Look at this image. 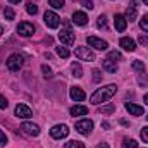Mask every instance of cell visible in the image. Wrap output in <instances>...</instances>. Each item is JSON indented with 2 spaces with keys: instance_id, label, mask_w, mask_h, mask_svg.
<instances>
[{
  "instance_id": "20",
  "label": "cell",
  "mask_w": 148,
  "mask_h": 148,
  "mask_svg": "<svg viewBox=\"0 0 148 148\" xmlns=\"http://www.w3.org/2000/svg\"><path fill=\"white\" fill-rule=\"evenodd\" d=\"M71 71H73L74 77H81V76H83V69H81L79 62H73V64H71Z\"/></svg>"
},
{
  "instance_id": "24",
  "label": "cell",
  "mask_w": 148,
  "mask_h": 148,
  "mask_svg": "<svg viewBox=\"0 0 148 148\" xmlns=\"http://www.w3.org/2000/svg\"><path fill=\"white\" fill-rule=\"evenodd\" d=\"M133 69L143 74V71H145V64H143L141 60H134V62H133Z\"/></svg>"
},
{
  "instance_id": "28",
  "label": "cell",
  "mask_w": 148,
  "mask_h": 148,
  "mask_svg": "<svg viewBox=\"0 0 148 148\" xmlns=\"http://www.w3.org/2000/svg\"><path fill=\"white\" fill-rule=\"evenodd\" d=\"M124 148H138V143L134 140H129V138H124Z\"/></svg>"
},
{
  "instance_id": "1",
  "label": "cell",
  "mask_w": 148,
  "mask_h": 148,
  "mask_svg": "<svg viewBox=\"0 0 148 148\" xmlns=\"http://www.w3.org/2000/svg\"><path fill=\"white\" fill-rule=\"evenodd\" d=\"M115 91H117V86H115V84H107V86H103V88H98V90L91 95L90 102H91L93 105H100V103L110 100L112 97L115 95Z\"/></svg>"
},
{
  "instance_id": "4",
  "label": "cell",
  "mask_w": 148,
  "mask_h": 148,
  "mask_svg": "<svg viewBox=\"0 0 148 148\" xmlns=\"http://www.w3.org/2000/svg\"><path fill=\"white\" fill-rule=\"evenodd\" d=\"M76 131H77L79 134H84V136H88V134L93 131V121H90V119L77 121V122H76Z\"/></svg>"
},
{
  "instance_id": "39",
  "label": "cell",
  "mask_w": 148,
  "mask_h": 148,
  "mask_svg": "<svg viewBox=\"0 0 148 148\" xmlns=\"http://www.w3.org/2000/svg\"><path fill=\"white\" fill-rule=\"evenodd\" d=\"M102 127H103V129H109V127H110V124H109L107 121H103V122H102Z\"/></svg>"
},
{
  "instance_id": "11",
  "label": "cell",
  "mask_w": 148,
  "mask_h": 148,
  "mask_svg": "<svg viewBox=\"0 0 148 148\" xmlns=\"http://www.w3.org/2000/svg\"><path fill=\"white\" fill-rule=\"evenodd\" d=\"M21 129H23L28 136H38V134H40V126H38V124H33V122H23Z\"/></svg>"
},
{
  "instance_id": "33",
  "label": "cell",
  "mask_w": 148,
  "mask_h": 148,
  "mask_svg": "<svg viewBox=\"0 0 148 148\" xmlns=\"http://www.w3.org/2000/svg\"><path fill=\"white\" fill-rule=\"evenodd\" d=\"M91 74H93V81H95V83H100V81H102V73H100V69H93Z\"/></svg>"
},
{
  "instance_id": "38",
  "label": "cell",
  "mask_w": 148,
  "mask_h": 148,
  "mask_svg": "<svg viewBox=\"0 0 148 148\" xmlns=\"http://www.w3.org/2000/svg\"><path fill=\"white\" fill-rule=\"evenodd\" d=\"M138 41H140L141 45H148V35H140V36H138Z\"/></svg>"
},
{
  "instance_id": "46",
  "label": "cell",
  "mask_w": 148,
  "mask_h": 148,
  "mask_svg": "<svg viewBox=\"0 0 148 148\" xmlns=\"http://www.w3.org/2000/svg\"><path fill=\"white\" fill-rule=\"evenodd\" d=\"M147 119H148V115H147Z\"/></svg>"
},
{
  "instance_id": "36",
  "label": "cell",
  "mask_w": 148,
  "mask_h": 148,
  "mask_svg": "<svg viewBox=\"0 0 148 148\" xmlns=\"http://www.w3.org/2000/svg\"><path fill=\"white\" fill-rule=\"evenodd\" d=\"M81 3H83V7H84V9H88V10H91V9H93V2H91V0H81Z\"/></svg>"
},
{
  "instance_id": "22",
  "label": "cell",
  "mask_w": 148,
  "mask_h": 148,
  "mask_svg": "<svg viewBox=\"0 0 148 148\" xmlns=\"http://www.w3.org/2000/svg\"><path fill=\"white\" fill-rule=\"evenodd\" d=\"M26 10H28V14L35 16V14L38 12V5L36 3H33V2H28V3H26Z\"/></svg>"
},
{
  "instance_id": "10",
  "label": "cell",
  "mask_w": 148,
  "mask_h": 148,
  "mask_svg": "<svg viewBox=\"0 0 148 148\" xmlns=\"http://www.w3.org/2000/svg\"><path fill=\"white\" fill-rule=\"evenodd\" d=\"M136 17H138V5H136V0H131L127 5V10H126V19L129 23H133V21H136Z\"/></svg>"
},
{
  "instance_id": "35",
  "label": "cell",
  "mask_w": 148,
  "mask_h": 148,
  "mask_svg": "<svg viewBox=\"0 0 148 148\" xmlns=\"http://www.w3.org/2000/svg\"><path fill=\"white\" fill-rule=\"evenodd\" d=\"M5 145H7V136H5V133L0 129V147L3 148Z\"/></svg>"
},
{
  "instance_id": "26",
  "label": "cell",
  "mask_w": 148,
  "mask_h": 148,
  "mask_svg": "<svg viewBox=\"0 0 148 148\" xmlns=\"http://www.w3.org/2000/svg\"><path fill=\"white\" fill-rule=\"evenodd\" d=\"M41 73H43V77L45 79H50L53 74H52V69L48 67V66H41Z\"/></svg>"
},
{
  "instance_id": "43",
  "label": "cell",
  "mask_w": 148,
  "mask_h": 148,
  "mask_svg": "<svg viewBox=\"0 0 148 148\" xmlns=\"http://www.w3.org/2000/svg\"><path fill=\"white\" fill-rule=\"evenodd\" d=\"M9 2H10V3H19L21 0H9Z\"/></svg>"
},
{
  "instance_id": "42",
  "label": "cell",
  "mask_w": 148,
  "mask_h": 148,
  "mask_svg": "<svg viewBox=\"0 0 148 148\" xmlns=\"http://www.w3.org/2000/svg\"><path fill=\"white\" fill-rule=\"evenodd\" d=\"M143 102H145V103L148 105V95H145V97H143Z\"/></svg>"
},
{
  "instance_id": "31",
  "label": "cell",
  "mask_w": 148,
  "mask_h": 148,
  "mask_svg": "<svg viewBox=\"0 0 148 148\" xmlns=\"http://www.w3.org/2000/svg\"><path fill=\"white\" fill-rule=\"evenodd\" d=\"M97 26H98L100 29H105V28H107V17H105V16H100V17H98Z\"/></svg>"
},
{
  "instance_id": "45",
  "label": "cell",
  "mask_w": 148,
  "mask_h": 148,
  "mask_svg": "<svg viewBox=\"0 0 148 148\" xmlns=\"http://www.w3.org/2000/svg\"><path fill=\"white\" fill-rule=\"evenodd\" d=\"M143 2H145V3H147V5H148V0H143Z\"/></svg>"
},
{
  "instance_id": "30",
  "label": "cell",
  "mask_w": 148,
  "mask_h": 148,
  "mask_svg": "<svg viewBox=\"0 0 148 148\" xmlns=\"http://www.w3.org/2000/svg\"><path fill=\"white\" fill-rule=\"evenodd\" d=\"M140 28H141L145 33H148V16H143V17H141V21H140Z\"/></svg>"
},
{
  "instance_id": "19",
  "label": "cell",
  "mask_w": 148,
  "mask_h": 148,
  "mask_svg": "<svg viewBox=\"0 0 148 148\" xmlns=\"http://www.w3.org/2000/svg\"><path fill=\"white\" fill-rule=\"evenodd\" d=\"M103 69L109 71V73H117V64L114 60H110V59H105L103 60Z\"/></svg>"
},
{
  "instance_id": "14",
  "label": "cell",
  "mask_w": 148,
  "mask_h": 148,
  "mask_svg": "<svg viewBox=\"0 0 148 148\" xmlns=\"http://www.w3.org/2000/svg\"><path fill=\"white\" fill-rule=\"evenodd\" d=\"M119 45H121L126 52H134V50H136V43H134V40H133V38H127V36L121 38Z\"/></svg>"
},
{
  "instance_id": "3",
  "label": "cell",
  "mask_w": 148,
  "mask_h": 148,
  "mask_svg": "<svg viewBox=\"0 0 148 148\" xmlns=\"http://www.w3.org/2000/svg\"><path fill=\"white\" fill-rule=\"evenodd\" d=\"M74 55L79 59V60H86V62H93L95 60V53L88 48V47H77L74 50Z\"/></svg>"
},
{
  "instance_id": "7",
  "label": "cell",
  "mask_w": 148,
  "mask_h": 148,
  "mask_svg": "<svg viewBox=\"0 0 148 148\" xmlns=\"http://www.w3.org/2000/svg\"><path fill=\"white\" fill-rule=\"evenodd\" d=\"M88 45L95 50H107L109 48V43L102 38H97V36H88Z\"/></svg>"
},
{
  "instance_id": "15",
  "label": "cell",
  "mask_w": 148,
  "mask_h": 148,
  "mask_svg": "<svg viewBox=\"0 0 148 148\" xmlns=\"http://www.w3.org/2000/svg\"><path fill=\"white\" fill-rule=\"evenodd\" d=\"M69 95H71V98H73L74 102H83L84 97H86V93H84L79 86H73L71 91H69Z\"/></svg>"
},
{
  "instance_id": "17",
  "label": "cell",
  "mask_w": 148,
  "mask_h": 148,
  "mask_svg": "<svg viewBox=\"0 0 148 148\" xmlns=\"http://www.w3.org/2000/svg\"><path fill=\"white\" fill-rule=\"evenodd\" d=\"M124 107H126V110L129 112L131 115H143V107L141 105H136L133 102H127Z\"/></svg>"
},
{
  "instance_id": "23",
  "label": "cell",
  "mask_w": 148,
  "mask_h": 148,
  "mask_svg": "<svg viewBox=\"0 0 148 148\" xmlns=\"http://www.w3.org/2000/svg\"><path fill=\"white\" fill-rule=\"evenodd\" d=\"M107 59H110L114 62H115V60H121V59H122V53L117 52V50H112V52H109V57H107Z\"/></svg>"
},
{
  "instance_id": "32",
  "label": "cell",
  "mask_w": 148,
  "mask_h": 148,
  "mask_svg": "<svg viewBox=\"0 0 148 148\" xmlns=\"http://www.w3.org/2000/svg\"><path fill=\"white\" fill-rule=\"evenodd\" d=\"M100 114H112V112H115V107L114 105H107V107H100L98 109Z\"/></svg>"
},
{
  "instance_id": "25",
  "label": "cell",
  "mask_w": 148,
  "mask_h": 148,
  "mask_svg": "<svg viewBox=\"0 0 148 148\" xmlns=\"http://www.w3.org/2000/svg\"><path fill=\"white\" fill-rule=\"evenodd\" d=\"M3 16H5V19H7V21H12L16 14H14L12 7H5V10H3Z\"/></svg>"
},
{
  "instance_id": "12",
  "label": "cell",
  "mask_w": 148,
  "mask_h": 148,
  "mask_svg": "<svg viewBox=\"0 0 148 148\" xmlns=\"http://www.w3.org/2000/svg\"><path fill=\"white\" fill-rule=\"evenodd\" d=\"M16 115L21 117V119H29V117L33 115V112H31V109H29L28 105H24V103H17V107H16Z\"/></svg>"
},
{
  "instance_id": "16",
  "label": "cell",
  "mask_w": 148,
  "mask_h": 148,
  "mask_svg": "<svg viewBox=\"0 0 148 148\" xmlns=\"http://www.w3.org/2000/svg\"><path fill=\"white\" fill-rule=\"evenodd\" d=\"M73 23L74 24H77V26H84V24L88 23V16H86L84 12L77 10V12H74L73 14Z\"/></svg>"
},
{
  "instance_id": "40",
  "label": "cell",
  "mask_w": 148,
  "mask_h": 148,
  "mask_svg": "<svg viewBox=\"0 0 148 148\" xmlns=\"http://www.w3.org/2000/svg\"><path fill=\"white\" fill-rule=\"evenodd\" d=\"M97 148H110L107 143H100V145H97Z\"/></svg>"
},
{
  "instance_id": "6",
  "label": "cell",
  "mask_w": 148,
  "mask_h": 148,
  "mask_svg": "<svg viewBox=\"0 0 148 148\" xmlns=\"http://www.w3.org/2000/svg\"><path fill=\"white\" fill-rule=\"evenodd\" d=\"M50 134H52V138H55V140H62V138H66V136L69 134V127H67L66 124H55V126L50 129Z\"/></svg>"
},
{
  "instance_id": "44",
  "label": "cell",
  "mask_w": 148,
  "mask_h": 148,
  "mask_svg": "<svg viewBox=\"0 0 148 148\" xmlns=\"http://www.w3.org/2000/svg\"><path fill=\"white\" fill-rule=\"evenodd\" d=\"M2 33H3V28H2V26H0V36H2Z\"/></svg>"
},
{
  "instance_id": "8",
  "label": "cell",
  "mask_w": 148,
  "mask_h": 148,
  "mask_svg": "<svg viewBox=\"0 0 148 148\" xmlns=\"http://www.w3.org/2000/svg\"><path fill=\"white\" fill-rule=\"evenodd\" d=\"M74 31H71L69 28H66V29H60V33H59V40H60V43H64V45H73L74 43Z\"/></svg>"
},
{
  "instance_id": "21",
  "label": "cell",
  "mask_w": 148,
  "mask_h": 148,
  "mask_svg": "<svg viewBox=\"0 0 148 148\" xmlns=\"http://www.w3.org/2000/svg\"><path fill=\"white\" fill-rule=\"evenodd\" d=\"M57 55L62 57V59H67V57L71 55V52H69L66 47H57Z\"/></svg>"
},
{
  "instance_id": "5",
  "label": "cell",
  "mask_w": 148,
  "mask_h": 148,
  "mask_svg": "<svg viewBox=\"0 0 148 148\" xmlns=\"http://www.w3.org/2000/svg\"><path fill=\"white\" fill-rule=\"evenodd\" d=\"M43 21H45V24H47L48 28H52V29H55V28L60 24V17H59L55 12H52V10H47V12L43 14Z\"/></svg>"
},
{
  "instance_id": "18",
  "label": "cell",
  "mask_w": 148,
  "mask_h": 148,
  "mask_svg": "<svg viewBox=\"0 0 148 148\" xmlns=\"http://www.w3.org/2000/svg\"><path fill=\"white\" fill-rule=\"evenodd\" d=\"M88 114V107L84 105H74L71 109V115H86Z\"/></svg>"
},
{
  "instance_id": "34",
  "label": "cell",
  "mask_w": 148,
  "mask_h": 148,
  "mask_svg": "<svg viewBox=\"0 0 148 148\" xmlns=\"http://www.w3.org/2000/svg\"><path fill=\"white\" fill-rule=\"evenodd\" d=\"M140 134H141V140H143L145 143H148V126H145V127L141 129V133H140Z\"/></svg>"
},
{
  "instance_id": "27",
  "label": "cell",
  "mask_w": 148,
  "mask_h": 148,
  "mask_svg": "<svg viewBox=\"0 0 148 148\" xmlns=\"http://www.w3.org/2000/svg\"><path fill=\"white\" fill-rule=\"evenodd\" d=\"M48 3H50L53 9H62L66 2H64V0H48Z\"/></svg>"
},
{
  "instance_id": "2",
  "label": "cell",
  "mask_w": 148,
  "mask_h": 148,
  "mask_svg": "<svg viewBox=\"0 0 148 148\" xmlns=\"http://www.w3.org/2000/svg\"><path fill=\"white\" fill-rule=\"evenodd\" d=\"M23 64H24V59H23V55H19V53H12V55H9V59H7V69L9 71H19L21 67H23Z\"/></svg>"
},
{
  "instance_id": "29",
  "label": "cell",
  "mask_w": 148,
  "mask_h": 148,
  "mask_svg": "<svg viewBox=\"0 0 148 148\" xmlns=\"http://www.w3.org/2000/svg\"><path fill=\"white\" fill-rule=\"evenodd\" d=\"M64 148H84V145L81 143V141H69V143H66V147Z\"/></svg>"
},
{
  "instance_id": "13",
  "label": "cell",
  "mask_w": 148,
  "mask_h": 148,
  "mask_svg": "<svg viewBox=\"0 0 148 148\" xmlns=\"http://www.w3.org/2000/svg\"><path fill=\"white\" fill-rule=\"evenodd\" d=\"M114 26H115V29L117 31H124L126 29V26H127V19H126V16H122V14H115V17H114Z\"/></svg>"
},
{
  "instance_id": "9",
  "label": "cell",
  "mask_w": 148,
  "mask_h": 148,
  "mask_svg": "<svg viewBox=\"0 0 148 148\" xmlns=\"http://www.w3.org/2000/svg\"><path fill=\"white\" fill-rule=\"evenodd\" d=\"M17 33L21 35V36H31L33 33H35V26L31 24V23H19V26H17Z\"/></svg>"
},
{
  "instance_id": "37",
  "label": "cell",
  "mask_w": 148,
  "mask_h": 148,
  "mask_svg": "<svg viewBox=\"0 0 148 148\" xmlns=\"http://www.w3.org/2000/svg\"><path fill=\"white\" fill-rule=\"evenodd\" d=\"M7 105H9L7 98H5L3 95H0V109H7Z\"/></svg>"
},
{
  "instance_id": "41",
  "label": "cell",
  "mask_w": 148,
  "mask_h": 148,
  "mask_svg": "<svg viewBox=\"0 0 148 148\" xmlns=\"http://www.w3.org/2000/svg\"><path fill=\"white\" fill-rule=\"evenodd\" d=\"M121 124H122V126H129V122H127V121H124V119H121Z\"/></svg>"
}]
</instances>
